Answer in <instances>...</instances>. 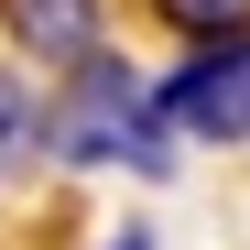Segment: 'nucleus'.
Returning <instances> with one entry per match:
<instances>
[{"mask_svg":"<svg viewBox=\"0 0 250 250\" xmlns=\"http://www.w3.org/2000/svg\"><path fill=\"white\" fill-rule=\"evenodd\" d=\"M33 142H44V109H33L11 76H0V152H33Z\"/></svg>","mask_w":250,"mask_h":250,"instance_id":"obj_5","label":"nucleus"},{"mask_svg":"<svg viewBox=\"0 0 250 250\" xmlns=\"http://www.w3.org/2000/svg\"><path fill=\"white\" fill-rule=\"evenodd\" d=\"M44 142L65 163H131V174H163L174 163V142H163V109L142 76H120V65H87L65 87V109L44 120Z\"/></svg>","mask_w":250,"mask_h":250,"instance_id":"obj_1","label":"nucleus"},{"mask_svg":"<svg viewBox=\"0 0 250 250\" xmlns=\"http://www.w3.org/2000/svg\"><path fill=\"white\" fill-rule=\"evenodd\" d=\"M131 250H142V239H131Z\"/></svg>","mask_w":250,"mask_h":250,"instance_id":"obj_6","label":"nucleus"},{"mask_svg":"<svg viewBox=\"0 0 250 250\" xmlns=\"http://www.w3.org/2000/svg\"><path fill=\"white\" fill-rule=\"evenodd\" d=\"M163 22H185L196 44H229V33H250V0H152Z\"/></svg>","mask_w":250,"mask_h":250,"instance_id":"obj_4","label":"nucleus"},{"mask_svg":"<svg viewBox=\"0 0 250 250\" xmlns=\"http://www.w3.org/2000/svg\"><path fill=\"white\" fill-rule=\"evenodd\" d=\"M0 22H11L44 65H87L98 33H109V0H0Z\"/></svg>","mask_w":250,"mask_h":250,"instance_id":"obj_3","label":"nucleus"},{"mask_svg":"<svg viewBox=\"0 0 250 250\" xmlns=\"http://www.w3.org/2000/svg\"><path fill=\"white\" fill-rule=\"evenodd\" d=\"M152 109L174 120V131H196V142H239V131H250V33L207 44L185 76H163Z\"/></svg>","mask_w":250,"mask_h":250,"instance_id":"obj_2","label":"nucleus"}]
</instances>
